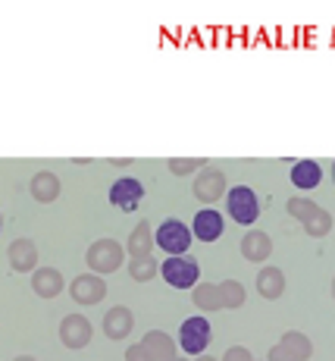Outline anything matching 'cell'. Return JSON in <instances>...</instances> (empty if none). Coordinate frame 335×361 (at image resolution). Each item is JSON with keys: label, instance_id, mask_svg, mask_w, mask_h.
<instances>
[{"label": "cell", "instance_id": "8fae6325", "mask_svg": "<svg viewBox=\"0 0 335 361\" xmlns=\"http://www.w3.org/2000/svg\"><path fill=\"white\" fill-rule=\"evenodd\" d=\"M270 255H273V239L263 230L251 226V230L241 235V258L251 264H263V261H270Z\"/></svg>", "mask_w": 335, "mask_h": 361}, {"label": "cell", "instance_id": "e0dca14e", "mask_svg": "<svg viewBox=\"0 0 335 361\" xmlns=\"http://www.w3.org/2000/svg\"><path fill=\"white\" fill-rule=\"evenodd\" d=\"M141 343H144V349L151 352L153 361H172L176 358V339H172L166 330H148Z\"/></svg>", "mask_w": 335, "mask_h": 361}, {"label": "cell", "instance_id": "d6a6232c", "mask_svg": "<svg viewBox=\"0 0 335 361\" xmlns=\"http://www.w3.org/2000/svg\"><path fill=\"white\" fill-rule=\"evenodd\" d=\"M172 361H188V358H182V355H176V358H172Z\"/></svg>", "mask_w": 335, "mask_h": 361}, {"label": "cell", "instance_id": "7c38bea8", "mask_svg": "<svg viewBox=\"0 0 335 361\" xmlns=\"http://www.w3.org/2000/svg\"><path fill=\"white\" fill-rule=\"evenodd\" d=\"M222 230H226V220H222V214L213 211V207L198 211L191 220V233H194V239H201V242H216L222 235Z\"/></svg>", "mask_w": 335, "mask_h": 361}, {"label": "cell", "instance_id": "836d02e7", "mask_svg": "<svg viewBox=\"0 0 335 361\" xmlns=\"http://www.w3.org/2000/svg\"><path fill=\"white\" fill-rule=\"evenodd\" d=\"M332 298H335V276H332Z\"/></svg>", "mask_w": 335, "mask_h": 361}, {"label": "cell", "instance_id": "603a6c76", "mask_svg": "<svg viewBox=\"0 0 335 361\" xmlns=\"http://www.w3.org/2000/svg\"><path fill=\"white\" fill-rule=\"evenodd\" d=\"M220 293H222V305H226V308H241L244 298H248V289H244L239 280H222Z\"/></svg>", "mask_w": 335, "mask_h": 361}, {"label": "cell", "instance_id": "30bf717a", "mask_svg": "<svg viewBox=\"0 0 335 361\" xmlns=\"http://www.w3.org/2000/svg\"><path fill=\"white\" fill-rule=\"evenodd\" d=\"M6 261L16 274H34L38 270V248H34L32 239H13L10 248H6Z\"/></svg>", "mask_w": 335, "mask_h": 361}, {"label": "cell", "instance_id": "484cf974", "mask_svg": "<svg viewBox=\"0 0 335 361\" xmlns=\"http://www.w3.org/2000/svg\"><path fill=\"white\" fill-rule=\"evenodd\" d=\"M170 173L172 176H188V173H201L204 170L207 161H201V157H170Z\"/></svg>", "mask_w": 335, "mask_h": 361}, {"label": "cell", "instance_id": "4fadbf2b", "mask_svg": "<svg viewBox=\"0 0 335 361\" xmlns=\"http://www.w3.org/2000/svg\"><path fill=\"white\" fill-rule=\"evenodd\" d=\"M153 245H157V230H151L148 220H138L135 230H132L129 239H125V252H129V258H151Z\"/></svg>", "mask_w": 335, "mask_h": 361}, {"label": "cell", "instance_id": "ffe728a7", "mask_svg": "<svg viewBox=\"0 0 335 361\" xmlns=\"http://www.w3.org/2000/svg\"><path fill=\"white\" fill-rule=\"evenodd\" d=\"M320 179H323V166L317 161H298L291 166V185L301 192H310L320 185Z\"/></svg>", "mask_w": 335, "mask_h": 361}, {"label": "cell", "instance_id": "6da1fadb", "mask_svg": "<svg viewBox=\"0 0 335 361\" xmlns=\"http://www.w3.org/2000/svg\"><path fill=\"white\" fill-rule=\"evenodd\" d=\"M160 276L172 289H194L201 283V264L191 255H166V261H160Z\"/></svg>", "mask_w": 335, "mask_h": 361}, {"label": "cell", "instance_id": "1f68e13d", "mask_svg": "<svg viewBox=\"0 0 335 361\" xmlns=\"http://www.w3.org/2000/svg\"><path fill=\"white\" fill-rule=\"evenodd\" d=\"M13 361H38V358H32V355H16Z\"/></svg>", "mask_w": 335, "mask_h": 361}, {"label": "cell", "instance_id": "52a82bcc", "mask_svg": "<svg viewBox=\"0 0 335 361\" xmlns=\"http://www.w3.org/2000/svg\"><path fill=\"white\" fill-rule=\"evenodd\" d=\"M60 343L66 345V349H85L88 343H91L94 336V327L91 321H88L85 314H66L60 321Z\"/></svg>", "mask_w": 335, "mask_h": 361}, {"label": "cell", "instance_id": "ba28073f", "mask_svg": "<svg viewBox=\"0 0 335 361\" xmlns=\"http://www.w3.org/2000/svg\"><path fill=\"white\" fill-rule=\"evenodd\" d=\"M222 195H229L226 173L216 170V166H204V170L198 173V179H194V198L204 201V204H216Z\"/></svg>", "mask_w": 335, "mask_h": 361}, {"label": "cell", "instance_id": "f1b7e54d", "mask_svg": "<svg viewBox=\"0 0 335 361\" xmlns=\"http://www.w3.org/2000/svg\"><path fill=\"white\" fill-rule=\"evenodd\" d=\"M267 361H298L295 355H291V352L289 349H285V345L282 343H276L273 345V349H270V355H267Z\"/></svg>", "mask_w": 335, "mask_h": 361}, {"label": "cell", "instance_id": "7a4b0ae2", "mask_svg": "<svg viewBox=\"0 0 335 361\" xmlns=\"http://www.w3.org/2000/svg\"><path fill=\"white\" fill-rule=\"evenodd\" d=\"M125 255H129L125 252V245H120L116 239H94L91 245H88V252H85V264H88L91 274L107 276V274H113V270L122 267Z\"/></svg>", "mask_w": 335, "mask_h": 361}, {"label": "cell", "instance_id": "44dd1931", "mask_svg": "<svg viewBox=\"0 0 335 361\" xmlns=\"http://www.w3.org/2000/svg\"><path fill=\"white\" fill-rule=\"evenodd\" d=\"M279 343H282L285 349H289L298 361H307V358L313 355V343H310V336H307V333H301V330H289L282 339H279Z\"/></svg>", "mask_w": 335, "mask_h": 361}, {"label": "cell", "instance_id": "9c48e42d", "mask_svg": "<svg viewBox=\"0 0 335 361\" xmlns=\"http://www.w3.org/2000/svg\"><path fill=\"white\" fill-rule=\"evenodd\" d=\"M141 198H144V185L138 183V179H116L113 183V189H110V204L116 207V211H125V214H132L138 204H141Z\"/></svg>", "mask_w": 335, "mask_h": 361}, {"label": "cell", "instance_id": "4316f807", "mask_svg": "<svg viewBox=\"0 0 335 361\" xmlns=\"http://www.w3.org/2000/svg\"><path fill=\"white\" fill-rule=\"evenodd\" d=\"M220 361H254V355H251V349H244V345H229L226 355Z\"/></svg>", "mask_w": 335, "mask_h": 361}, {"label": "cell", "instance_id": "9a60e30c", "mask_svg": "<svg viewBox=\"0 0 335 361\" xmlns=\"http://www.w3.org/2000/svg\"><path fill=\"white\" fill-rule=\"evenodd\" d=\"M32 289L41 298H57L66 289V280H63V274L57 267H38L32 274Z\"/></svg>", "mask_w": 335, "mask_h": 361}, {"label": "cell", "instance_id": "277c9868", "mask_svg": "<svg viewBox=\"0 0 335 361\" xmlns=\"http://www.w3.org/2000/svg\"><path fill=\"white\" fill-rule=\"evenodd\" d=\"M210 321H207L204 314H194L188 317V321H182V327H179V345H182L185 355H204L207 345H210Z\"/></svg>", "mask_w": 335, "mask_h": 361}, {"label": "cell", "instance_id": "d6986e66", "mask_svg": "<svg viewBox=\"0 0 335 361\" xmlns=\"http://www.w3.org/2000/svg\"><path fill=\"white\" fill-rule=\"evenodd\" d=\"M191 302H194V308L198 311H222L226 305H222V293H220V283H204L201 280L198 286L191 289Z\"/></svg>", "mask_w": 335, "mask_h": 361}, {"label": "cell", "instance_id": "e575fe53", "mask_svg": "<svg viewBox=\"0 0 335 361\" xmlns=\"http://www.w3.org/2000/svg\"><path fill=\"white\" fill-rule=\"evenodd\" d=\"M332 183H335V161H332Z\"/></svg>", "mask_w": 335, "mask_h": 361}, {"label": "cell", "instance_id": "5bb4252c", "mask_svg": "<svg viewBox=\"0 0 335 361\" xmlns=\"http://www.w3.org/2000/svg\"><path fill=\"white\" fill-rule=\"evenodd\" d=\"M132 327H135V314H132L125 305H116V308H110L107 314H103V336L107 339H125L132 333Z\"/></svg>", "mask_w": 335, "mask_h": 361}, {"label": "cell", "instance_id": "8992f818", "mask_svg": "<svg viewBox=\"0 0 335 361\" xmlns=\"http://www.w3.org/2000/svg\"><path fill=\"white\" fill-rule=\"evenodd\" d=\"M69 295H72L75 305H97L107 298V283H103L101 274H79L72 283H69Z\"/></svg>", "mask_w": 335, "mask_h": 361}, {"label": "cell", "instance_id": "2e32d148", "mask_svg": "<svg viewBox=\"0 0 335 361\" xmlns=\"http://www.w3.org/2000/svg\"><path fill=\"white\" fill-rule=\"evenodd\" d=\"M29 192H32L34 201H41V204H51V201L60 198V176H57V173H51V170L34 173L32 183H29Z\"/></svg>", "mask_w": 335, "mask_h": 361}, {"label": "cell", "instance_id": "7402d4cb", "mask_svg": "<svg viewBox=\"0 0 335 361\" xmlns=\"http://www.w3.org/2000/svg\"><path fill=\"white\" fill-rule=\"evenodd\" d=\"M157 274H160V261H153V255L151 258H132L129 264V276L135 283H151Z\"/></svg>", "mask_w": 335, "mask_h": 361}, {"label": "cell", "instance_id": "4dcf8cb0", "mask_svg": "<svg viewBox=\"0 0 335 361\" xmlns=\"http://www.w3.org/2000/svg\"><path fill=\"white\" fill-rule=\"evenodd\" d=\"M194 361H220V358H213V355H207V352H204V355H198Z\"/></svg>", "mask_w": 335, "mask_h": 361}, {"label": "cell", "instance_id": "3957f363", "mask_svg": "<svg viewBox=\"0 0 335 361\" xmlns=\"http://www.w3.org/2000/svg\"><path fill=\"white\" fill-rule=\"evenodd\" d=\"M226 211L235 224L241 226H254L257 217H260V201H257V192L251 185H235L226 195Z\"/></svg>", "mask_w": 335, "mask_h": 361}, {"label": "cell", "instance_id": "d4e9b609", "mask_svg": "<svg viewBox=\"0 0 335 361\" xmlns=\"http://www.w3.org/2000/svg\"><path fill=\"white\" fill-rule=\"evenodd\" d=\"M329 230H332V214L323 211V207H320V211L304 224V233L313 235V239H326V235H329Z\"/></svg>", "mask_w": 335, "mask_h": 361}, {"label": "cell", "instance_id": "f546056e", "mask_svg": "<svg viewBox=\"0 0 335 361\" xmlns=\"http://www.w3.org/2000/svg\"><path fill=\"white\" fill-rule=\"evenodd\" d=\"M110 164H116V166H129L132 161H129V157H125V161H122V157H113V161H110Z\"/></svg>", "mask_w": 335, "mask_h": 361}, {"label": "cell", "instance_id": "cb8c5ba5", "mask_svg": "<svg viewBox=\"0 0 335 361\" xmlns=\"http://www.w3.org/2000/svg\"><path fill=\"white\" fill-rule=\"evenodd\" d=\"M285 211H289L295 220H301V224H307V220H310L313 214L320 211V204H317V201H313V198L298 195V198H289V204H285Z\"/></svg>", "mask_w": 335, "mask_h": 361}, {"label": "cell", "instance_id": "ac0fdd59", "mask_svg": "<svg viewBox=\"0 0 335 361\" xmlns=\"http://www.w3.org/2000/svg\"><path fill=\"white\" fill-rule=\"evenodd\" d=\"M257 293L263 298H270V302H276V298H282L285 293V274L273 264H267V267H260V274H257Z\"/></svg>", "mask_w": 335, "mask_h": 361}, {"label": "cell", "instance_id": "83f0119b", "mask_svg": "<svg viewBox=\"0 0 335 361\" xmlns=\"http://www.w3.org/2000/svg\"><path fill=\"white\" fill-rule=\"evenodd\" d=\"M125 361H153V358H151V352L144 349V343H135L125 349Z\"/></svg>", "mask_w": 335, "mask_h": 361}, {"label": "cell", "instance_id": "5b68a950", "mask_svg": "<svg viewBox=\"0 0 335 361\" xmlns=\"http://www.w3.org/2000/svg\"><path fill=\"white\" fill-rule=\"evenodd\" d=\"M191 226L182 224V220H163L157 226V248H163L166 255H188L191 248Z\"/></svg>", "mask_w": 335, "mask_h": 361}]
</instances>
